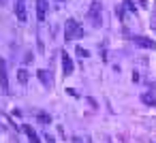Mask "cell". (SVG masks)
Masks as SVG:
<instances>
[{"mask_svg":"<svg viewBox=\"0 0 156 143\" xmlns=\"http://www.w3.org/2000/svg\"><path fill=\"white\" fill-rule=\"evenodd\" d=\"M17 79H20V83H26V81H28V73H26L24 68H20V71H17Z\"/></svg>","mask_w":156,"mask_h":143,"instance_id":"obj_11","label":"cell"},{"mask_svg":"<svg viewBox=\"0 0 156 143\" xmlns=\"http://www.w3.org/2000/svg\"><path fill=\"white\" fill-rule=\"evenodd\" d=\"M73 68H75V66H73V60H71L66 54H62V73H64V75H71Z\"/></svg>","mask_w":156,"mask_h":143,"instance_id":"obj_6","label":"cell"},{"mask_svg":"<svg viewBox=\"0 0 156 143\" xmlns=\"http://www.w3.org/2000/svg\"><path fill=\"white\" fill-rule=\"evenodd\" d=\"M58 2H62V0H58Z\"/></svg>","mask_w":156,"mask_h":143,"instance_id":"obj_16","label":"cell"},{"mask_svg":"<svg viewBox=\"0 0 156 143\" xmlns=\"http://www.w3.org/2000/svg\"><path fill=\"white\" fill-rule=\"evenodd\" d=\"M115 15H118V17H120V19H122V17H124V11H122V7H115Z\"/></svg>","mask_w":156,"mask_h":143,"instance_id":"obj_15","label":"cell"},{"mask_svg":"<svg viewBox=\"0 0 156 143\" xmlns=\"http://www.w3.org/2000/svg\"><path fill=\"white\" fill-rule=\"evenodd\" d=\"M39 122H41V124H49V122H51V115H49V113H39Z\"/></svg>","mask_w":156,"mask_h":143,"instance_id":"obj_12","label":"cell"},{"mask_svg":"<svg viewBox=\"0 0 156 143\" xmlns=\"http://www.w3.org/2000/svg\"><path fill=\"white\" fill-rule=\"evenodd\" d=\"M47 15V0H37V19L43 22Z\"/></svg>","mask_w":156,"mask_h":143,"instance_id":"obj_5","label":"cell"},{"mask_svg":"<svg viewBox=\"0 0 156 143\" xmlns=\"http://www.w3.org/2000/svg\"><path fill=\"white\" fill-rule=\"evenodd\" d=\"M81 37H83L81 26L75 19H69L66 26H64V41H73V39H81Z\"/></svg>","mask_w":156,"mask_h":143,"instance_id":"obj_1","label":"cell"},{"mask_svg":"<svg viewBox=\"0 0 156 143\" xmlns=\"http://www.w3.org/2000/svg\"><path fill=\"white\" fill-rule=\"evenodd\" d=\"M0 85H2V90H9V77H7V66L2 58H0Z\"/></svg>","mask_w":156,"mask_h":143,"instance_id":"obj_4","label":"cell"},{"mask_svg":"<svg viewBox=\"0 0 156 143\" xmlns=\"http://www.w3.org/2000/svg\"><path fill=\"white\" fill-rule=\"evenodd\" d=\"M15 15H17L20 22H26V7H24L22 2H17V7H15Z\"/></svg>","mask_w":156,"mask_h":143,"instance_id":"obj_8","label":"cell"},{"mask_svg":"<svg viewBox=\"0 0 156 143\" xmlns=\"http://www.w3.org/2000/svg\"><path fill=\"white\" fill-rule=\"evenodd\" d=\"M124 5L128 7V11H135V2H133V0H124Z\"/></svg>","mask_w":156,"mask_h":143,"instance_id":"obj_14","label":"cell"},{"mask_svg":"<svg viewBox=\"0 0 156 143\" xmlns=\"http://www.w3.org/2000/svg\"><path fill=\"white\" fill-rule=\"evenodd\" d=\"M88 17L98 26L101 24V2H92V7H90V11H88Z\"/></svg>","mask_w":156,"mask_h":143,"instance_id":"obj_2","label":"cell"},{"mask_svg":"<svg viewBox=\"0 0 156 143\" xmlns=\"http://www.w3.org/2000/svg\"><path fill=\"white\" fill-rule=\"evenodd\" d=\"M141 100H143L145 105H150V107H152V105H156V98H154V96H152L150 92H145V94H141Z\"/></svg>","mask_w":156,"mask_h":143,"instance_id":"obj_9","label":"cell"},{"mask_svg":"<svg viewBox=\"0 0 156 143\" xmlns=\"http://www.w3.org/2000/svg\"><path fill=\"white\" fill-rule=\"evenodd\" d=\"M133 43H137L139 47H145V49H156V41H152L147 37H133Z\"/></svg>","mask_w":156,"mask_h":143,"instance_id":"obj_3","label":"cell"},{"mask_svg":"<svg viewBox=\"0 0 156 143\" xmlns=\"http://www.w3.org/2000/svg\"><path fill=\"white\" fill-rule=\"evenodd\" d=\"M37 75H39V79H41V83H49V73H47V71H43V68H39V71H37Z\"/></svg>","mask_w":156,"mask_h":143,"instance_id":"obj_10","label":"cell"},{"mask_svg":"<svg viewBox=\"0 0 156 143\" xmlns=\"http://www.w3.org/2000/svg\"><path fill=\"white\" fill-rule=\"evenodd\" d=\"M77 56H83V58H88L90 54H88V51H86L83 47H77Z\"/></svg>","mask_w":156,"mask_h":143,"instance_id":"obj_13","label":"cell"},{"mask_svg":"<svg viewBox=\"0 0 156 143\" xmlns=\"http://www.w3.org/2000/svg\"><path fill=\"white\" fill-rule=\"evenodd\" d=\"M24 132L28 134L30 143H41V139H39V137H37V132H34V128H30V126H24Z\"/></svg>","mask_w":156,"mask_h":143,"instance_id":"obj_7","label":"cell"}]
</instances>
